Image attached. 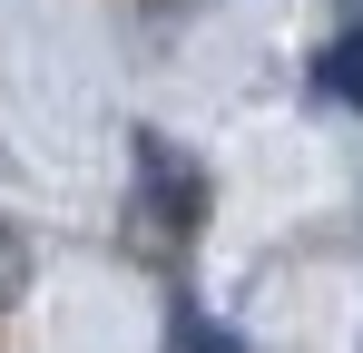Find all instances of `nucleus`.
Returning a JSON list of instances; mask_svg holds the SVG:
<instances>
[{"label": "nucleus", "mask_w": 363, "mask_h": 353, "mask_svg": "<svg viewBox=\"0 0 363 353\" xmlns=\"http://www.w3.org/2000/svg\"><path fill=\"white\" fill-rule=\"evenodd\" d=\"M314 99H334V108H363V30H344L334 50L314 59Z\"/></svg>", "instance_id": "obj_1"}]
</instances>
